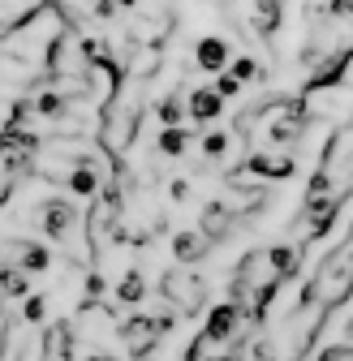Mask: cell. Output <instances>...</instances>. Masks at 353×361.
<instances>
[{
    "label": "cell",
    "mask_w": 353,
    "mask_h": 361,
    "mask_svg": "<svg viewBox=\"0 0 353 361\" xmlns=\"http://www.w3.org/2000/svg\"><path fill=\"white\" fill-rule=\"evenodd\" d=\"M172 323H176L172 310H164V314H129V319L116 323V336H121V344L129 348L134 361H147L160 348V336L172 331Z\"/></svg>",
    "instance_id": "6da1fadb"
},
{
    "label": "cell",
    "mask_w": 353,
    "mask_h": 361,
    "mask_svg": "<svg viewBox=\"0 0 353 361\" xmlns=\"http://www.w3.org/2000/svg\"><path fill=\"white\" fill-rule=\"evenodd\" d=\"M160 293L168 297L172 314H181V319H190V314H198L207 305V280L194 276V271H164Z\"/></svg>",
    "instance_id": "7a4b0ae2"
},
{
    "label": "cell",
    "mask_w": 353,
    "mask_h": 361,
    "mask_svg": "<svg viewBox=\"0 0 353 361\" xmlns=\"http://www.w3.org/2000/svg\"><path fill=\"white\" fill-rule=\"evenodd\" d=\"M293 155H285V151H254L233 176H229V185H246L250 176H263V180H289L293 176Z\"/></svg>",
    "instance_id": "3957f363"
},
{
    "label": "cell",
    "mask_w": 353,
    "mask_h": 361,
    "mask_svg": "<svg viewBox=\"0 0 353 361\" xmlns=\"http://www.w3.org/2000/svg\"><path fill=\"white\" fill-rule=\"evenodd\" d=\"M35 211H39L35 219H39V228H43V237H48V241H65L73 233V224L82 219V211L69 198H43Z\"/></svg>",
    "instance_id": "277c9868"
},
{
    "label": "cell",
    "mask_w": 353,
    "mask_h": 361,
    "mask_svg": "<svg viewBox=\"0 0 353 361\" xmlns=\"http://www.w3.org/2000/svg\"><path fill=\"white\" fill-rule=\"evenodd\" d=\"M241 319H246V314L233 305V301H220V305H211L207 310V323H203V340L207 344H225V340H233L237 336V327H241Z\"/></svg>",
    "instance_id": "5b68a950"
},
{
    "label": "cell",
    "mask_w": 353,
    "mask_h": 361,
    "mask_svg": "<svg viewBox=\"0 0 353 361\" xmlns=\"http://www.w3.org/2000/svg\"><path fill=\"white\" fill-rule=\"evenodd\" d=\"M233 228H237V215H233L225 202H220V198H211V202L203 207V228H198V233L215 245V241H225Z\"/></svg>",
    "instance_id": "8992f818"
},
{
    "label": "cell",
    "mask_w": 353,
    "mask_h": 361,
    "mask_svg": "<svg viewBox=\"0 0 353 361\" xmlns=\"http://www.w3.org/2000/svg\"><path fill=\"white\" fill-rule=\"evenodd\" d=\"M194 61H198L203 73H225V65H229V39L203 35V39H198V48H194Z\"/></svg>",
    "instance_id": "52a82bcc"
},
{
    "label": "cell",
    "mask_w": 353,
    "mask_h": 361,
    "mask_svg": "<svg viewBox=\"0 0 353 361\" xmlns=\"http://www.w3.org/2000/svg\"><path fill=\"white\" fill-rule=\"evenodd\" d=\"M246 22H250L254 35L272 39L285 26V5H272V0H263V5H246Z\"/></svg>",
    "instance_id": "ba28073f"
},
{
    "label": "cell",
    "mask_w": 353,
    "mask_h": 361,
    "mask_svg": "<svg viewBox=\"0 0 353 361\" xmlns=\"http://www.w3.org/2000/svg\"><path fill=\"white\" fill-rule=\"evenodd\" d=\"M207 254H211V241H207L198 228L172 233V258H176V262H203Z\"/></svg>",
    "instance_id": "9c48e42d"
},
{
    "label": "cell",
    "mask_w": 353,
    "mask_h": 361,
    "mask_svg": "<svg viewBox=\"0 0 353 361\" xmlns=\"http://www.w3.org/2000/svg\"><path fill=\"white\" fill-rule=\"evenodd\" d=\"M220 112H225V99H220L211 86H198L194 95L186 99V116H194L198 125H211V121H215Z\"/></svg>",
    "instance_id": "30bf717a"
},
{
    "label": "cell",
    "mask_w": 353,
    "mask_h": 361,
    "mask_svg": "<svg viewBox=\"0 0 353 361\" xmlns=\"http://www.w3.org/2000/svg\"><path fill=\"white\" fill-rule=\"evenodd\" d=\"M143 297H147V276H143L138 267H129L125 276L116 280V301H125V305H138Z\"/></svg>",
    "instance_id": "8fae6325"
},
{
    "label": "cell",
    "mask_w": 353,
    "mask_h": 361,
    "mask_svg": "<svg viewBox=\"0 0 353 361\" xmlns=\"http://www.w3.org/2000/svg\"><path fill=\"white\" fill-rule=\"evenodd\" d=\"M69 190H73L78 198H95V194L104 190V176H100L95 168H73V172H69Z\"/></svg>",
    "instance_id": "7c38bea8"
},
{
    "label": "cell",
    "mask_w": 353,
    "mask_h": 361,
    "mask_svg": "<svg viewBox=\"0 0 353 361\" xmlns=\"http://www.w3.org/2000/svg\"><path fill=\"white\" fill-rule=\"evenodd\" d=\"M190 129L186 125H176V129H164L160 133V155H168V159H176V155H186L190 151Z\"/></svg>",
    "instance_id": "4fadbf2b"
},
{
    "label": "cell",
    "mask_w": 353,
    "mask_h": 361,
    "mask_svg": "<svg viewBox=\"0 0 353 361\" xmlns=\"http://www.w3.org/2000/svg\"><path fill=\"white\" fill-rule=\"evenodd\" d=\"M155 116L164 121V129H176L186 121V99H181V90H172V95H164L160 99V108H155Z\"/></svg>",
    "instance_id": "5bb4252c"
},
{
    "label": "cell",
    "mask_w": 353,
    "mask_h": 361,
    "mask_svg": "<svg viewBox=\"0 0 353 361\" xmlns=\"http://www.w3.org/2000/svg\"><path fill=\"white\" fill-rule=\"evenodd\" d=\"M30 293V280L22 276V271H13V267H0V297H26Z\"/></svg>",
    "instance_id": "9a60e30c"
},
{
    "label": "cell",
    "mask_w": 353,
    "mask_h": 361,
    "mask_svg": "<svg viewBox=\"0 0 353 361\" xmlns=\"http://www.w3.org/2000/svg\"><path fill=\"white\" fill-rule=\"evenodd\" d=\"M237 86H246V82H263V78H268V73H263V65L254 61V56H237L233 61V73H229Z\"/></svg>",
    "instance_id": "2e32d148"
},
{
    "label": "cell",
    "mask_w": 353,
    "mask_h": 361,
    "mask_svg": "<svg viewBox=\"0 0 353 361\" xmlns=\"http://www.w3.org/2000/svg\"><path fill=\"white\" fill-rule=\"evenodd\" d=\"M43 314H48V297H26L22 327H35V323H43Z\"/></svg>",
    "instance_id": "e0dca14e"
},
{
    "label": "cell",
    "mask_w": 353,
    "mask_h": 361,
    "mask_svg": "<svg viewBox=\"0 0 353 361\" xmlns=\"http://www.w3.org/2000/svg\"><path fill=\"white\" fill-rule=\"evenodd\" d=\"M225 151H229V133H220V129H211L207 138H203V155H207V159H220V155H225Z\"/></svg>",
    "instance_id": "ac0fdd59"
},
{
    "label": "cell",
    "mask_w": 353,
    "mask_h": 361,
    "mask_svg": "<svg viewBox=\"0 0 353 361\" xmlns=\"http://www.w3.org/2000/svg\"><path fill=\"white\" fill-rule=\"evenodd\" d=\"M181 361H207V340H203V336H194V340L186 344V353H181Z\"/></svg>",
    "instance_id": "d6986e66"
},
{
    "label": "cell",
    "mask_w": 353,
    "mask_h": 361,
    "mask_svg": "<svg viewBox=\"0 0 353 361\" xmlns=\"http://www.w3.org/2000/svg\"><path fill=\"white\" fill-rule=\"evenodd\" d=\"M319 361H353V348H349V344H328V348L319 353Z\"/></svg>",
    "instance_id": "ffe728a7"
},
{
    "label": "cell",
    "mask_w": 353,
    "mask_h": 361,
    "mask_svg": "<svg viewBox=\"0 0 353 361\" xmlns=\"http://www.w3.org/2000/svg\"><path fill=\"white\" fill-rule=\"evenodd\" d=\"M211 90H215V95H220V99H229V95H237V90H241V86H237V82H233V78H229V73H220V78H215V86H211Z\"/></svg>",
    "instance_id": "44dd1931"
},
{
    "label": "cell",
    "mask_w": 353,
    "mask_h": 361,
    "mask_svg": "<svg viewBox=\"0 0 353 361\" xmlns=\"http://www.w3.org/2000/svg\"><path fill=\"white\" fill-rule=\"evenodd\" d=\"M172 198L186 202V198H190V180H172Z\"/></svg>",
    "instance_id": "7402d4cb"
},
{
    "label": "cell",
    "mask_w": 353,
    "mask_h": 361,
    "mask_svg": "<svg viewBox=\"0 0 353 361\" xmlns=\"http://www.w3.org/2000/svg\"><path fill=\"white\" fill-rule=\"evenodd\" d=\"M207 361H246V353H241V348H229V353H215V357H207Z\"/></svg>",
    "instance_id": "603a6c76"
},
{
    "label": "cell",
    "mask_w": 353,
    "mask_h": 361,
    "mask_svg": "<svg viewBox=\"0 0 353 361\" xmlns=\"http://www.w3.org/2000/svg\"><path fill=\"white\" fill-rule=\"evenodd\" d=\"M86 361H116V357H108V353H91Z\"/></svg>",
    "instance_id": "cb8c5ba5"
},
{
    "label": "cell",
    "mask_w": 353,
    "mask_h": 361,
    "mask_svg": "<svg viewBox=\"0 0 353 361\" xmlns=\"http://www.w3.org/2000/svg\"><path fill=\"white\" fill-rule=\"evenodd\" d=\"M345 331H349V340H353V319H349V327H345Z\"/></svg>",
    "instance_id": "d4e9b609"
},
{
    "label": "cell",
    "mask_w": 353,
    "mask_h": 361,
    "mask_svg": "<svg viewBox=\"0 0 353 361\" xmlns=\"http://www.w3.org/2000/svg\"><path fill=\"white\" fill-rule=\"evenodd\" d=\"M349 129H353V125H349Z\"/></svg>",
    "instance_id": "484cf974"
}]
</instances>
